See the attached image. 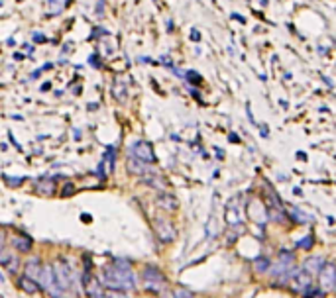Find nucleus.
<instances>
[{"mask_svg":"<svg viewBox=\"0 0 336 298\" xmlns=\"http://www.w3.org/2000/svg\"><path fill=\"white\" fill-rule=\"evenodd\" d=\"M18 286H20L26 294H35L37 290H41L39 284H37V281L30 279V277H26V275H22V277L18 279Z\"/></svg>","mask_w":336,"mask_h":298,"instance_id":"14","label":"nucleus"},{"mask_svg":"<svg viewBox=\"0 0 336 298\" xmlns=\"http://www.w3.org/2000/svg\"><path fill=\"white\" fill-rule=\"evenodd\" d=\"M39 273H41L39 259H37V257H32V259L24 265V275L30 277V279H34V281H37V279H39Z\"/></svg>","mask_w":336,"mask_h":298,"instance_id":"13","label":"nucleus"},{"mask_svg":"<svg viewBox=\"0 0 336 298\" xmlns=\"http://www.w3.org/2000/svg\"><path fill=\"white\" fill-rule=\"evenodd\" d=\"M291 216L295 218V222H301V224H303V222H309V216L303 214V212H299L297 208H291Z\"/></svg>","mask_w":336,"mask_h":298,"instance_id":"22","label":"nucleus"},{"mask_svg":"<svg viewBox=\"0 0 336 298\" xmlns=\"http://www.w3.org/2000/svg\"><path fill=\"white\" fill-rule=\"evenodd\" d=\"M313 245H315V237H313V235H307L305 239H301V241L297 243V247H299V249H305V251L313 249Z\"/></svg>","mask_w":336,"mask_h":298,"instance_id":"21","label":"nucleus"},{"mask_svg":"<svg viewBox=\"0 0 336 298\" xmlns=\"http://www.w3.org/2000/svg\"><path fill=\"white\" fill-rule=\"evenodd\" d=\"M4 233L0 232V265H6V261L10 259V253L6 251V245H4Z\"/></svg>","mask_w":336,"mask_h":298,"instance_id":"19","label":"nucleus"},{"mask_svg":"<svg viewBox=\"0 0 336 298\" xmlns=\"http://www.w3.org/2000/svg\"><path fill=\"white\" fill-rule=\"evenodd\" d=\"M154 232H156V235L163 243H171L175 239V235H177L173 224L169 220H165V218H154Z\"/></svg>","mask_w":336,"mask_h":298,"instance_id":"6","label":"nucleus"},{"mask_svg":"<svg viewBox=\"0 0 336 298\" xmlns=\"http://www.w3.org/2000/svg\"><path fill=\"white\" fill-rule=\"evenodd\" d=\"M173 298H195V294H193V290H189L185 286H177V288H173Z\"/></svg>","mask_w":336,"mask_h":298,"instance_id":"20","label":"nucleus"},{"mask_svg":"<svg viewBox=\"0 0 336 298\" xmlns=\"http://www.w3.org/2000/svg\"><path fill=\"white\" fill-rule=\"evenodd\" d=\"M34 39H35V41H45V35H41V33H34Z\"/></svg>","mask_w":336,"mask_h":298,"instance_id":"28","label":"nucleus"},{"mask_svg":"<svg viewBox=\"0 0 336 298\" xmlns=\"http://www.w3.org/2000/svg\"><path fill=\"white\" fill-rule=\"evenodd\" d=\"M289 284H291V288H293L295 292L303 294L309 286H313V275L307 273L303 267H297V269L293 271L291 279H289Z\"/></svg>","mask_w":336,"mask_h":298,"instance_id":"5","label":"nucleus"},{"mask_svg":"<svg viewBox=\"0 0 336 298\" xmlns=\"http://www.w3.org/2000/svg\"><path fill=\"white\" fill-rule=\"evenodd\" d=\"M73 192H75V186L69 182V184H65V190L61 192V196H69V194H73Z\"/></svg>","mask_w":336,"mask_h":298,"instance_id":"27","label":"nucleus"},{"mask_svg":"<svg viewBox=\"0 0 336 298\" xmlns=\"http://www.w3.org/2000/svg\"><path fill=\"white\" fill-rule=\"evenodd\" d=\"M318 281H320V288L324 292L334 290V286H336V269H334L332 263L322 265V269L318 271Z\"/></svg>","mask_w":336,"mask_h":298,"instance_id":"8","label":"nucleus"},{"mask_svg":"<svg viewBox=\"0 0 336 298\" xmlns=\"http://www.w3.org/2000/svg\"><path fill=\"white\" fill-rule=\"evenodd\" d=\"M226 222H228L230 226H236V224H240V214H238V210H236L234 202H230V206L226 208Z\"/></svg>","mask_w":336,"mask_h":298,"instance_id":"16","label":"nucleus"},{"mask_svg":"<svg viewBox=\"0 0 336 298\" xmlns=\"http://www.w3.org/2000/svg\"><path fill=\"white\" fill-rule=\"evenodd\" d=\"M4 181H6L10 186H18V184L24 182V177H18V179H14V177H4Z\"/></svg>","mask_w":336,"mask_h":298,"instance_id":"25","label":"nucleus"},{"mask_svg":"<svg viewBox=\"0 0 336 298\" xmlns=\"http://www.w3.org/2000/svg\"><path fill=\"white\" fill-rule=\"evenodd\" d=\"M6 267H8V271H10V273H16V271H18V257L10 255V259L6 261Z\"/></svg>","mask_w":336,"mask_h":298,"instance_id":"24","label":"nucleus"},{"mask_svg":"<svg viewBox=\"0 0 336 298\" xmlns=\"http://www.w3.org/2000/svg\"><path fill=\"white\" fill-rule=\"evenodd\" d=\"M277 261L283 263V265H295V253L287 251V249H281L279 255H277Z\"/></svg>","mask_w":336,"mask_h":298,"instance_id":"17","label":"nucleus"},{"mask_svg":"<svg viewBox=\"0 0 336 298\" xmlns=\"http://www.w3.org/2000/svg\"><path fill=\"white\" fill-rule=\"evenodd\" d=\"M326 261H324V257H320V255H315V257H309V259H305V263H303V269L307 271V273H318L320 269H322V265H324Z\"/></svg>","mask_w":336,"mask_h":298,"instance_id":"12","label":"nucleus"},{"mask_svg":"<svg viewBox=\"0 0 336 298\" xmlns=\"http://www.w3.org/2000/svg\"><path fill=\"white\" fill-rule=\"evenodd\" d=\"M269 218H271L273 222H285V214L279 212L277 208H275V210H269Z\"/></svg>","mask_w":336,"mask_h":298,"instance_id":"23","label":"nucleus"},{"mask_svg":"<svg viewBox=\"0 0 336 298\" xmlns=\"http://www.w3.org/2000/svg\"><path fill=\"white\" fill-rule=\"evenodd\" d=\"M130 153H132L134 157H138L140 161L148 163V165L156 163V153H154V147H152L148 141H136V143L130 147Z\"/></svg>","mask_w":336,"mask_h":298,"instance_id":"7","label":"nucleus"},{"mask_svg":"<svg viewBox=\"0 0 336 298\" xmlns=\"http://www.w3.org/2000/svg\"><path fill=\"white\" fill-rule=\"evenodd\" d=\"M37 284H39V288H43V290L50 292L53 298H63V294H65V292L59 288V284H57L53 265H43V267H41V273H39Z\"/></svg>","mask_w":336,"mask_h":298,"instance_id":"2","label":"nucleus"},{"mask_svg":"<svg viewBox=\"0 0 336 298\" xmlns=\"http://www.w3.org/2000/svg\"><path fill=\"white\" fill-rule=\"evenodd\" d=\"M187 77H189V81H191V83H197V84L201 83V75H199V73L189 71V73H187Z\"/></svg>","mask_w":336,"mask_h":298,"instance_id":"26","label":"nucleus"},{"mask_svg":"<svg viewBox=\"0 0 336 298\" xmlns=\"http://www.w3.org/2000/svg\"><path fill=\"white\" fill-rule=\"evenodd\" d=\"M12 245L16 247V251H22V253H28L32 251V247H34V241L30 235H16L12 239Z\"/></svg>","mask_w":336,"mask_h":298,"instance_id":"11","label":"nucleus"},{"mask_svg":"<svg viewBox=\"0 0 336 298\" xmlns=\"http://www.w3.org/2000/svg\"><path fill=\"white\" fill-rule=\"evenodd\" d=\"M128 171L132 173V175H138V177H143L148 173V163H143V161H140L138 157H134L132 153H130V157H128Z\"/></svg>","mask_w":336,"mask_h":298,"instance_id":"10","label":"nucleus"},{"mask_svg":"<svg viewBox=\"0 0 336 298\" xmlns=\"http://www.w3.org/2000/svg\"><path fill=\"white\" fill-rule=\"evenodd\" d=\"M35 190L43 196H52L55 192V181L50 179V177H41L35 181Z\"/></svg>","mask_w":336,"mask_h":298,"instance_id":"9","label":"nucleus"},{"mask_svg":"<svg viewBox=\"0 0 336 298\" xmlns=\"http://www.w3.org/2000/svg\"><path fill=\"white\" fill-rule=\"evenodd\" d=\"M141 279H143V286L150 292H161L165 288V275L156 267V265H148L146 269L141 271Z\"/></svg>","mask_w":336,"mask_h":298,"instance_id":"3","label":"nucleus"},{"mask_svg":"<svg viewBox=\"0 0 336 298\" xmlns=\"http://www.w3.org/2000/svg\"><path fill=\"white\" fill-rule=\"evenodd\" d=\"M53 271H55V279H57V284L63 292L71 290L73 284H75V275H73V269L71 265L65 261V259H59L55 265H53Z\"/></svg>","mask_w":336,"mask_h":298,"instance_id":"4","label":"nucleus"},{"mask_svg":"<svg viewBox=\"0 0 336 298\" xmlns=\"http://www.w3.org/2000/svg\"><path fill=\"white\" fill-rule=\"evenodd\" d=\"M158 206H159V208H165V210H169V212H173V210H177V200H175L173 194L163 192V194L158 196Z\"/></svg>","mask_w":336,"mask_h":298,"instance_id":"15","label":"nucleus"},{"mask_svg":"<svg viewBox=\"0 0 336 298\" xmlns=\"http://www.w3.org/2000/svg\"><path fill=\"white\" fill-rule=\"evenodd\" d=\"M103 286L112 290H134L136 288V275L132 265L126 259H116L114 263L103 269Z\"/></svg>","mask_w":336,"mask_h":298,"instance_id":"1","label":"nucleus"},{"mask_svg":"<svg viewBox=\"0 0 336 298\" xmlns=\"http://www.w3.org/2000/svg\"><path fill=\"white\" fill-rule=\"evenodd\" d=\"M269 265H271V261L267 257H256L254 259V269L258 273H267L269 271Z\"/></svg>","mask_w":336,"mask_h":298,"instance_id":"18","label":"nucleus"}]
</instances>
